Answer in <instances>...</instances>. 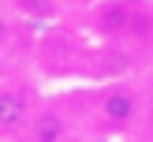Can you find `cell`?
<instances>
[{
    "instance_id": "cell-1",
    "label": "cell",
    "mask_w": 153,
    "mask_h": 142,
    "mask_svg": "<svg viewBox=\"0 0 153 142\" xmlns=\"http://www.w3.org/2000/svg\"><path fill=\"white\" fill-rule=\"evenodd\" d=\"M82 109L75 112L79 131L90 138H131L146 120V86L134 79H108L82 94Z\"/></svg>"
},
{
    "instance_id": "cell-2",
    "label": "cell",
    "mask_w": 153,
    "mask_h": 142,
    "mask_svg": "<svg viewBox=\"0 0 153 142\" xmlns=\"http://www.w3.org/2000/svg\"><path fill=\"white\" fill-rule=\"evenodd\" d=\"M45 97L37 90V79L30 71H11L4 75V97H0V127H4V138L7 142H19L22 131L34 123V116L41 112Z\"/></svg>"
},
{
    "instance_id": "cell-3",
    "label": "cell",
    "mask_w": 153,
    "mask_h": 142,
    "mask_svg": "<svg viewBox=\"0 0 153 142\" xmlns=\"http://www.w3.org/2000/svg\"><path fill=\"white\" fill-rule=\"evenodd\" d=\"M75 138H82L75 112L64 109V105H56V101H45L41 112H37L34 123L22 131L19 142H75Z\"/></svg>"
},
{
    "instance_id": "cell-4",
    "label": "cell",
    "mask_w": 153,
    "mask_h": 142,
    "mask_svg": "<svg viewBox=\"0 0 153 142\" xmlns=\"http://www.w3.org/2000/svg\"><path fill=\"white\" fill-rule=\"evenodd\" d=\"M7 11L22 22L41 26V22H56L64 15V4L60 0H7Z\"/></svg>"
},
{
    "instance_id": "cell-5",
    "label": "cell",
    "mask_w": 153,
    "mask_h": 142,
    "mask_svg": "<svg viewBox=\"0 0 153 142\" xmlns=\"http://www.w3.org/2000/svg\"><path fill=\"white\" fill-rule=\"evenodd\" d=\"M142 86H146V120H142V131H153V71L142 79Z\"/></svg>"
},
{
    "instance_id": "cell-6",
    "label": "cell",
    "mask_w": 153,
    "mask_h": 142,
    "mask_svg": "<svg viewBox=\"0 0 153 142\" xmlns=\"http://www.w3.org/2000/svg\"><path fill=\"white\" fill-rule=\"evenodd\" d=\"M75 142H90V138H75Z\"/></svg>"
}]
</instances>
